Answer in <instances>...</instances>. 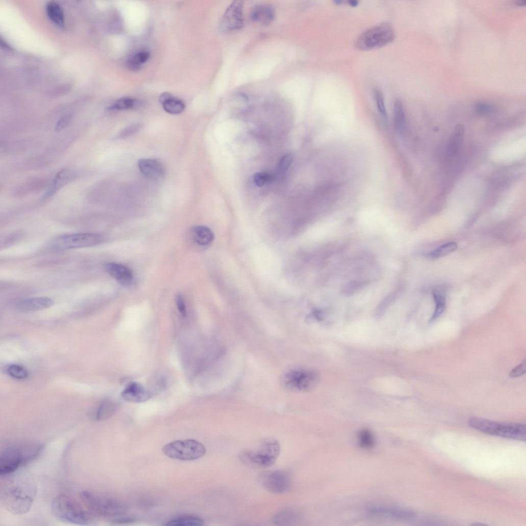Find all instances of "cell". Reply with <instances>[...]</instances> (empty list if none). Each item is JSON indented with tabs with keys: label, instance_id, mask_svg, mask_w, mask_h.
I'll return each mask as SVG.
<instances>
[{
	"label": "cell",
	"instance_id": "1",
	"mask_svg": "<svg viewBox=\"0 0 526 526\" xmlns=\"http://www.w3.org/2000/svg\"><path fill=\"white\" fill-rule=\"evenodd\" d=\"M0 497L4 507L17 515L27 513L35 500L37 487L31 475L19 470L2 476Z\"/></svg>",
	"mask_w": 526,
	"mask_h": 526
},
{
	"label": "cell",
	"instance_id": "2",
	"mask_svg": "<svg viewBox=\"0 0 526 526\" xmlns=\"http://www.w3.org/2000/svg\"><path fill=\"white\" fill-rule=\"evenodd\" d=\"M44 446L37 442H25L9 446L0 455V475L12 474L36 460Z\"/></svg>",
	"mask_w": 526,
	"mask_h": 526
},
{
	"label": "cell",
	"instance_id": "3",
	"mask_svg": "<svg viewBox=\"0 0 526 526\" xmlns=\"http://www.w3.org/2000/svg\"><path fill=\"white\" fill-rule=\"evenodd\" d=\"M53 515L65 522L79 525H91L94 515L78 501L64 494L57 496L51 505Z\"/></svg>",
	"mask_w": 526,
	"mask_h": 526
},
{
	"label": "cell",
	"instance_id": "4",
	"mask_svg": "<svg viewBox=\"0 0 526 526\" xmlns=\"http://www.w3.org/2000/svg\"><path fill=\"white\" fill-rule=\"evenodd\" d=\"M81 498L85 507L95 516L112 518L113 520L123 516L129 511L128 506L123 502L91 491L83 492Z\"/></svg>",
	"mask_w": 526,
	"mask_h": 526
},
{
	"label": "cell",
	"instance_id": "5",
	"mask_svg": "<svg viewBox=\"0 0 526 526\" xmlns=\"http://www.w3.org/2000/svg\"><path fill=\"white\" fill-rule=\"evenodd\" d=\"M468 424L472 428L488 435L522 441L526 439L525 424L499 422L479 417L470 418Z\"/></svg>",
	"mask_w": 526,
	"mask_h": 526
},
{
	"label": "cell",
	"instance_id": "6",
	"mask_svg": "<svg viewBox=\"0 0 526 526\" xmlns=\"http://www.w3.org/2000/svg\"><path fill=\"white\" fill-rule=\"evenodd\" d=\"M280 452L279 442L272 438H267L261 443L257 449L244 450L240 456V460L251 468H268L275 463Z\"/></svg>",
	"mask_w": 526,
	"mask_h": 526
},
{
	"label": "cell",
	"instance_id": "7",
	"mask_svg": "<svg viewBox=\"0 0 526 526\" xmlns=\"http://www.w3.org/2000/svg\"><path fill=\"white\" fill-rule=\"evenodd\" d=\"M396 37L394 28L389 23L375 26L362 33L355 42L356 47L360 51L379 48L392 42Z\"/></svg>",
	"mask_w": 526,
	"mask_h": 526
},
{
	"label": "cell",
	"instance_id": "8",
	"mask_svg": "<svg viewBox=\"0 0 526 526\" xmlns=\"http://www.w3.org/2000/svg\"><path fill=\"white\" fill-rule=\"evenodd\" d=\"M167 457L182 461H192L204 457L207 453L205 446L192 439L179 440L166 444L163 448Z\"/></svg>",
	"mask_w": 526,
	"mask_h": 526
},
{
	"label": "cell",
	"instance_id": "9",
	"mask_svg": "<svg viewBox=\"0 0 526 526\" xmlns=\"http://www.w3.org/2000/svg\"><path fill=\"white\" fill-rule=\"evenodd\" d=\"M103 241L98 234L83 233L61 236L53 240L51 247L55 250L65 251L97 246Z\"/></svg>",
	"mask_w": 526,
	"mask_h": 526
},
{
	"label": "cell",
	"instance_id": "10",
	"mask_svg": "<svg viewBox=\"0 0 526 526\" xmlns=\"http://www.w3.org/2000/svg\"><path fill=\"white\" fill-rule=\"evenodd\" d=\"M319 381L316 372L302 368L289 371L284 379V385L288 389L299 391H309L314 389Z\"/></svg>",
	"mask_w": 526,
	"mask_h": 526
},
{
	"label": "cell",
	"instance_id": "11",
	"mask_svg": "<svg viewBox=\"0 0 526 526\" xmlns=\"http://www.w3.org/2000/svg\"><path fill=\"white\" fill-rule=\"evenodd\" d=\"M259 482L265 489L277 494L286 493L292 486L290 475L283 470L263 472L259 476Z\"/></svg>",
	"mask_w": 526,
	"mask_h": 526
},
{
	"label": "cell",
	"instance_id": "12",
	"mask_svg": "<svg viewBox=\"0 0 526 526\" xmlns=\"http://www.w3.org/2000/svg\"><path fill=\"white\" fill-rule=\"evenodd\" d=\"M243 2L237 0L229 7L220 20V26L223 32H235L243 27Z\"/></svg>",
	"mask_w": 526,
	"mask_h": 526
},
{
	"label": "cell",
	"instance_id": "13",
	"mask_svg": "<svg viewBox=\"0 0 526 526\" xmlns=\"http://www.w3.org/2000/svg\"><path fill=\"white\" fill-rule=\"evenodd\" d=\"M368 513L373 516L390 518L400 520H410L417 516L416 513L409 509L375 507L370 508Z\"/></svg>",
	"mask_w": 526,
	"mask_h": 526
},
{
	"label": "cell",
	"instance_id": "14",
	"mask_svg": "<svg viewBox=\"0 0 526 526\" xmlns=\"http://www.w3.org/2000/svg\"><path fill=\"white\" fill-rule=\"evenodd\" d=\"M151 394L141 384L132 382L129 384L121 393L122 399L128 403H142L151 398Z\"/></svg>",
	"mask_w": 526,
	"mask_h": 526
},
{
	"label": "cell",
	"instance_id": "15",
	"mask_svg": "<svg viewBox=\"0 0 526 526\" xmlns=\"http://www.w3.org/2000/svg\"><path fill=\"white\" fill-rule=\"evenodd\" d=\"M54 300L47 296H39L27 298L20 302L17 307L18 311L23 313L42 311L53 306Z\"/></svg>",
	"mask_w": 526,
	"mask_h": 526
},
{
	"label": "cell",
	"instance_id": "16",
	"mask_svg": "<svg viewBox=\"0 0 526 526\" xmlns=\"http://www.w3.org/2000/svg\"><path fill=\"white\" fill-rule=\"evenodd\" d=\"M106 272L121 284L128 286L133 282L134 277L132 271L126 266L114 262L106 264Z\"/></svg>",
	"mask_w": 526,
	"mask_h": 526
},
{
	"label": "cell",
	"instance_id": "17",
	"mask_svg": "<svg viewBox=\"0 0 526 526\" xmlns=\"http://www.w3.org/2000/svg\"><path fill=\"white\" fill-rule=\"evenodd\" d=\"M138 166L140 172L148 178L158 180L163 178L165 174V167L157 160L141 159Z\"/></svg>",
	"mask_w": 526,
	"mask_h": 526
},
{
	"label": "cell",
	"instance_id": "18",
	"mask_svg": "<svg viewBox=\"0 0 526 526\" xmlns=\"http://www.w3.org/2000/svg\"><path fill=\"white\" fill-rule=\"evenodd\" d=\"M76 176L75 173L68 169L60 171L55 177L51 187L43 197V199L52 197L59 190L72 181Z\"/></svg>",
	"mask_w": 526,
	"mask_h": 526
},
{
	"label": "cell",
	"instance_id": "19",
	"mask_svg": "<svg viewBox=\"0 0 526 526\" xmlns=\"http://www.w3.org/2000/svg\"><path fill=\"white\" fill-rule=\"evenodd\" d=\"M273 9L267 5H260L253 10L251 18L253 21L263 26L270 24L274 19Z\"/></svg>",
	"mask_w": 526,
	"mask_h": 526
},
{
	"label": "cell",
	"instance_id": "20",
	"mask_svg": "<svg viewBox=\"0 0 526 526\" xmlns=\"http://www.w3.org/2000/svg\"><path fill=\"white\" fill-rule=\"evenodd\" d=\"M193 241L201 246H207L212 243L214 235L212 231L205 226H196L191 231Z\"/></svg>",
	"mask_w": 526,
	"mask_h": 526
},
{
	"label": "cell",
	"instance_id": "21",
	"mask_svg": "<svg viewBox=\"0 0 526 526\" xmlns=\"http://www.w3.org/2000/svg\"><path fill=\"white\" fill-rule=\"evenodd\" d=\"M160 101L163 105L165 111L171 114H181L185 108V105L182 101L174 98L168 93L163 94L160 97Z\"/></svg>",
	"mask_w": 526,
	"mask_h": 526
},
{
	"label": "cell",
	"instance_id": "22",
	"mask_svg": "<svg viewBox=\"0 0 526 526\" xmlns=\"http://www.w3.org/2000/svg\"><path fill=\"white\" fill-rule=\"evenodd\" d=\"M117 409L118 406L114 402L109 399L105 400L93 413V418L98 421L106 420L111 417Z\"/></svg>",
	"mask_w": 526,
	"mask_h": 526
},
{
	"label": "cell",
	"instance_id": "23",
	"mask_svg": "<svg viewBox=\"0 0 526 526\" xmlns=\"http://www.w3.org/2000/svg\"><path fill=\"white\" fill-rule=\"evenodd\" d=\"M465 133L464 125L458 124L450 137L448 145V152L449 155L455 156L458 154L463 145Z\"/></svg>",
	"mask_w": 526,
	"mask_h": 526
},
{
	"label": "cell",
	"instance_id": "24",
	"mask_svg": "<svg viewBox=\"0 0 526 526\" xmlns=\"http://www.w3.org/2000/svg\"><path fill=\"white\" fill-rule=\"evenodd\" d=\"M458 248V244L455 242H450L444 244L437 249L428 253L425 255L427 259L431 260H437L454 252Z\"/></svg>",
	"mask_w": 526,
	"mask_h": 526
},
{
	"label": "cell",
	"instance_id": "25",
	"mask_svg": "<svg viewBox=\"0 0 526 526\" xmlns=\"http://www.w3.org/2000/svg\"><path fill=\"white\" fill-rule=\"evenodd\" d=\"M46 12L49 19L56 25L62 27L64 24V16L61 8L55 2H49L46 6Z\"/></svg>",
	"mask_w": 526,
	"mask_h": 526
},
{
	"label": "cell",
	"instance_id": "26",
	"mask_svg": "<svg viewBox=\"0 0 526 526\" xmlns=\"http://www.w3.org/2000/svg\"><path fill=\"white\" fill-rule=\"evenodd\" d=\"M204 520L199 517L194 516H183L170 520L164 525L172 526H201L204 524Z\"/></svg>",
	"mask_w": 526,
	"mask_h": 526
},
{
	"label": "cell",
	"instance_id": "27",
	"mask_svg": "<svg viewBox=\"0 0 526 526\" xmlns=\"http://www.w3.org/2000/svg\"><path fill=\"white\" fill-rule=\"evenodd\" d=\"M435 308L431 319L433 321L438 319L443 313L446 308V298L445 295L441 292L435 290L432 292Z\"/></svg>",
	"mask_w": 526,
	"mask_h": 526
},
{
	"label": "cell",
	"instance_id": "28",
	"mask_svg": "<svg viewBox=\"0 0 526 526\" xmlns=\"http://www.w3.org/2000/svg\"><path fill=\"white\" fill-rule=\"evenodd\" d=\"M394 117L396 129L402 131L405 127L406 115L404 106L399 99H397L394 104Z\"/></svg>",
	"mask_w": 526,
	"mask_h": 526
},
{
	"label": "cell",
	"instance_id": "29",
	"mask_svg": "<svg viewBox=\"0 0 526 526\" xmlns=\"http://www.w3.org/2000/svg\"><path fill=\"white\" fill-rule=\"evenodd\" d=\"M298 518V514L294 510H285L275 514L273 521L277 524L285 525L296 521Z\"/></svg>",
	"mask_w": 526,
	"mask_h": 526
},
{
	"label": "cell",
	"instance_id": "30",
	"mask_svg": "<svg viewBox=\"0 0 526 526\" xmlns=\"http://www.w3.org/2000/svg\"><path fill=\"white\" fill-rule=\"evenodd\" d=\"M402 291V287H398L394 290L386 295L382 300V302L378 308L377 314L378 315H383L388 308L395 302L396 299L399 297Z\"/></svg>",
	"mask_w": 526,
	"mask_h": 526
},
{
	"label": "cell",
	"instance_id": "31",
	"mask_svg": "<svg viewBox=\"0 0 526 526\" xmlns=\"http://www.w3.org/2000/svg\"><path fill=\"white\" fill-rule=\"evenodd\" d=\"M150 54L147 52H140L135 54L127 62L129 68L132 70H138L141 64L145 63L149 58Z\"/></svg>",
	"mask_w": 526,
	"mask_h": 526
},
{
	"label": "cell",
	"instance_id": "32",
	"mask_svg": "<svg viewBox=\"0 0 526 526\" xmlns=\"http://www.w3.org/2000/svg\"><path fill=\"white\" fill-rule=\"evenodd\" d=\"M137 105L136 101L131 97H123L115 102L109 108L110 111H122L133 109Z\"/></svg>",
	"mask_w": 526,
	"mask_h": 526
},
{
	"label": "cell",
	"instance_id": "33",
	"mask_svg": "<svg viewBox=\"0 0 526 526\" xmlns=\"http://www.w3.org/2000/svg\"><path fill=\"white\" fill-rule=\"evenodd\" d=\"M368 282L364 280H353L344 285L342 288V293L347 296L353 295L362 289Z\"/></svg>",
	"mask_w": 526,
	"mask_h": 526
},
{
	"label": "cell",
	"instance_id": "34",
	"mask_svg": "<svg viewBox=\"0 0 526 526\" xmlns=\"http://www.w3.org/2000/svg\"><path fill=\"white\" fill-rule=\"evenodd\" d=\"M358 440L360 445L364 448H371L375 443L372 433L367 429H363L359 432Z\"/></svg>",
	"mask_w": 526,
	"mask_h": 526
},
{
	"label": "cell",
	"instance_id": "35",
	"mask_svg": "<svg viewBox=\"0 0 526 526\" xmlns=\"http://www.w3.org/2000/svg\"><path fill=\"white\" fill-rule=\"evenodd\" d=\"M7 372L11 377L15 379L24 380L28 377V372L27 369L19 365H10L8 368Z\"/></svg>",
	"mask_w": 526,
	"mask_h": 526
},
{
	"label": "cell",
	"instance_id": "36",
	"mask_svg": "<svg viewBox=\"0 0 526 526\" xmlns=\"http://www.w3.org/2000/svg\"><path fill=\"white\" fill-rule=\"evenodd\" d=\"M374 98L377 103L378 109L380 113L385 117L387 118V112L385 106L384 97L382 91L375 89L373 92Z\"/></svg>",
	"mask_w": 526,
	"mask_h": 526
},
{
	"label": "cell",
	"instance_id": "37",
	"mask_svg": "<svg viewBox=\"0 0 526 526\" xmlns=\"http://www.w3.org/2000/svg\"><path fill=\"white\" fill-rule=\"evenodd\" d=\"M272 179L271 174L266 172H261L255 174L254 181L258 187H262L270 182Z\"/></svg>",
	"mask_w": 526,
	"mask_h": 526
},
{
	"label": "cell",
	"instance_id": "38",
	"mask_svg": "<svg viewBox=\"0 0 526 526\" xmlns=\"http://www.w3.org/2000/svg\"><path fill=\"white\" fill-rule=\"evenodd\" d=\"M141 128V125L136 123L131 125L123 129L117 136L118 138H126L135 134L138 132Z\"/></svg>",
	"mask_w": 526,
	"mask_h": 526
},
{
	"label": "cell",
	"instance_id": "39",
	"mask_svg": "<svg viewBox=\"0 0 526 526\" xmlns=\"http://www.w3.org/2000/svg\"><path fill=\"white\" fill-rule=\"evenodd\" d=\"M526 365L525 360L520 365L513 368L509 373L511 378H516L521 377L525 372Z\"/></svg>",
	"mask_w": 526,
	"mask_h": 526
},
{
	"label": "cell",
	"instance_id": "40",
	"mask_svg": "<svg viewBox=\"0 0 526 526\" xmlns=\"http://www.w3.org/2000/svg\"><path fill=\"white\" fill-rule=\"evenodd\" d=\"M475 111L481 115H486L490 113L493 109L492 107L484 102L477 103L475 107Z\"/></svg>",
	"mask_w": 526,
	"mask_h": 526
},
{
	"label": "cell",
	"instance_id": "41",
	"mask_svg": "<svg viewBox=\"0 0 526 526\" xmlns=\"http://www.w3.org/2000/svg\"><path fill=\"white\" fill-rule=\"evenodd\" d=\"M293 157L290 155H285L281 159L279 168L281 171H285L287 170L293 162Z\"/></svg>",
	"mask_w": 526,
	"mask_h": 526
},
{
	"label": "cell",
	"instance_id": "42",
	"mask_svg": "<svg viewBox=\"0 0 526 526\" xmlns=\"http://www.w3.org/2000/svg\"><path fill=\"white\" fill-rule=\"evenodd\" d=\"M176 304L179 312L183 317H185L187 315L186 307L183 295L179 294L176 297Z\"/></svg>",
	"mask_w": 526,
	"mask_h": 526
},
{
	"label": "cell",
	"instance_id": "43",
	"mask_svg": "<svg viewBox=\"0 0 526 526\" xmlns=\"http://www.w3.org/2000/svg\"><path fill=\"white\" fill-rule=\"evenodd\" d=\"M71 118V116L70 114L63 116L57 122L55 127V131L59 132L65 129L69 123Z\"/></svg>",
	"mask_w": 526,
	"mask_h": 526
},
{
	"label": "cell",
	"instance_id": "44",
	"mask_svg": "<svg viewBox=\"0 0 526 526\" xmlns=\"http://www.w3.org/2000/svg\"><path fill=\"white\" fill-rule=\"evenodd\" d=\"M135 519L133 518L129 517H118L116 519L111 520V522L115 523H126L134 522Z\"/></svg>",
	"mask_w": 526,
	"mask_h": 526
},
{
	"label": "cell",
	"instance_id": "45",
	"mask_svg": "<svg viewBox=\"0 0 526 526\" xmlns=\"http://www.w3.org/2000/svg\"><path fill=\"white\" fill-rule=\"evenodd\" d=\"M348 5L352 7H356L359 5V2L357 0H349L348 2Z\"/></svg>",
	"mask_w": 526,
	"mask_h": 526
},
{
	"label": "cell",
	"instance_id": "46",
	"mask_svg": "<svg viewBox=\"0 0 526 526\" xmlns=\"http://www.w3.org/2000/svg\"><path fill=\"white\" fill-rule=\"evenodd\" d=\"M525 4L526 2L525 1H523V0H520V1H517L515 3V5L516 6L520 7L525 6Z\"/></svg>",
	"mask_w": 526,
	"mask_h": 526
},
{
	"label": "cell",
	"instance_id": "47",
	"mask_svg": "<svg viewBox=\"0 0 526 526\" xmlns=\"http://www.w3.org/2000/svg\"><path fill=\"white\" fill-rule=\"evenodd\" d=\"M342 3L343 2L341 1V0H336V1L334 2V3L337 5H341Z\"/></svg>",
	"mask_w": 526,
	"mask_h": 526
}]
</instances>
